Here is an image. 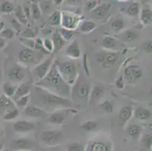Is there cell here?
<instances>
[{"label": "cell", "instance_id": "obj_1", "mask_svg": "<svg viewBox=\"0 0 152 151\" xmlns=\"http://www.w3.org/2000/svg\"><path fill=\"white\" fill-rule=\"evenodd\" d=\"M30 100L35 106L45 112H52L58 109H68L73 106V103L68 98L55 95L37 85L32 88Z\"/></svg>", "mask_w": 152, "mask_h": 151}, {"label": "cell", "instance_id": "obj_2", "mask_svg": "<svg viewBox=\"0 0 152 151\" xmlns=\"http://www.w3.org/2000/svg\"><path fill=\"white\" fill-rule=\"evenodd\" d=\"M36 85L63 98H67L70 96V85L61 77L56 61L52 63L48 74L40 81L37 82Z\"/></svg>", "mask_w": 152, "mask_h": 151}, {"label": "cell", "instance_id": "obj_3", "mask_svg": "<svg viewBox=\"0 0 152 151\" xmlns=\"http://www.w3.org/2000/svg\"><path fill=\"white\" fill-rule=\"evenodd\" d=\"M55 61L57 63L58 70L62 79L69 85H74L78 77V72H77L76 63L70 61Z\"/></svg>", "mask_w": 152, "mask_h": 151}, {"label": "cell", "instance_id": "obj_4", "mask_svg": "<svg viewBox=\"0 0 152 151\" xmlns=\"http://www.w3.org/2000/svg\"><path fill=\"white\" fill-rule=\"evenodd\" d=\"M74 85V86L71 89L70 94L72 93V98L74 101H87L90 95V84L85 79L81 78L78 76Z\"/></svg>", "mask_w": 152, "mask_h": 151}, {"label": "cell", "instance_id": "obj_5", "mask_svg": "<svg viewBox=\"0 0 152 151\" xmlns=\"http://www.w3.org/2000/svg\"><path fill=\"white\" fill-rule=\"evenodd\" d=\"M41 141L48 147H55L61 141L63 135L61 131L57 130H46L41 133Z\"/></svg>", "mask_w": 152, "mask_h": 151}, {"label": "cell", "instance_id": "obj_6", "mask_svg": "<svg viewBox=\"0 0 152 151\" xmlns=\"http://www.w3.org/2000/svg\"><path fill=\"white\" fill-rule=\"evenodd\" d=\"M52 63H53V56H51L45 59L40 64L37 65L33 70V75L37 79V82L40 81L48 74Z\"/></svg>", "mask_w": 152, "mask_h": 151}, {"label": "cell", "instance_id": "obj_7", "mask_svg": "<svg viewBox=\"0 0 152 151\" xmlns=\"http://www.w3.org/2000/svg\"><path fill=\"white\" fill-rule=\"evenodd\" d=\"M13 151L34 150L36 144L32 139L27 138H20L14 140L11 144Z\"/></svg>", "mask_w": 152, "mask_h": 151}, {"label": "cell", "instance_id": "obj_8", "mask_svg": "<svg viewBox=\"0 0 152 151\" xmlns=\"http://www.w3.org/2000/svg\"><path fill=\"white\" fill-rule=\"evenodd\" d=\"M142 76V70L139 66L131 65L126 67L124 70V77L126 80L129 83H134L139 80Z\"/></svg>", "mask_w": 152, "mask_h": 151}, {"label": "cell", "instance_id": "obj_9", "mask_svg": "<svg viewBox=\"0 0 152 151\" xmlns=\"http://www.w3.org/2000/svg\"><path fill=\"white\" fill-rule=\"evenodd\" d=\"M61 23L63 28L74 30L77 27L78 23V19L77 16L70 12H63L61 13Z\"/></svg>", "mask_w": 152, "mask_h": 151}, {"label": "cell", "instance_id": "obj_10", "mask_svg": "<svg viewBox=\"0 0 152 151\" xmlns=\"http://www.w3.org/2000/svg\"><path fill=\"white\" fill-rule=\"evenodd\" d=\"M26 77L24 69L18 66H15L9 70L8 73V78L9 81L15 83L21 82Z\"/></svg>", "mask_w": 152, "mask_h": 151}, {"label": "cell", "instance_id": "obj_11", "mask_svg": "<svg viewBox=\"0 0 152 151\" xmlns=\"http://www.w3.org/2000/svg\"><path fill=\"white\" fill-rule=\"evenodd\" d=\"M14 130L15 132L24 134V133L30 132L34 131L36 128L34 123L31 122L27 121V120H18L14 123Z\"/></svg>", "mask_w": 152, "mask_h": 151}, {"label": "cell", "instance_id": "obj_12", "mask_svg": "<svg viewBox=\"0 0 152 151\" xmlns=\"http://www.w3.org/2000/svg\"><path fill=\"white\" fill-rule=\"evenodd\" d=\"M32 88H33V84L31 82H26L21 83L19 86H18L16 92L13 96L14 101H16L18 98L26 96L27 95H30Z\"/></svg>", "mask_w": 152, "mask_h": 151}, {"label": "cell", "instance_id": "obj_13", "mask_svg": "<svg viewBox=\"0 0 152 151\" xmlns=\"http://www.w3.org/2000/svg\"><path fill=\"white\" fill-rule=\"evenodd\" d=\"M66 55L72 59H77L80 57L81 52L77 40H74L66 48Z\"/></svg>", "mask_w": 152, "mask_h": 151}, {"label": "cell", "instance_id": "obj_14", "mask_svg": "<svg viewBox=\"0 0 152 151\" xmlns=\"http://www.w3.org/2000/svg\"><path fill=\"white\" fill-rule=\"evenodd\" d=\"M110 8H111V5L110 3H103L102 5H98L94 10L91 12V14L95 18L102 19L108 13Z\"/></svg>", "mask_w": 152, "mask_h": 151}, {"label": "cell", "instance_id": "obj_15", "mask_svg": "<svg viewBox=\"0 0 152 151\" xmlns=\"http://www.w3.org/2000/svg\"><path fill=\"white\" fill-rule=\"evenodd\" d=\"M15 108V105L13 101L8 97L2 95L0 96V113L5 114L10 110Z\"/></svg>", "mask_w": 152, "mask_h": 151}, {"label": "cell", "instance_id": "obj_16", "mask_svg": "<svg viewBox=\"0 0 152 151\" xmlns=\"http://www.w3.org/2000/svg\"><path fill=\"white\" fill-rule=\"evenodd\" d=\"M25 114L29 117H33V118H39V117H43L46 114V112L42 109L39 108V107L35 105H30L27 106L24 109Z\"/></svg>", "mask_w": 152, "mask_h": 151}, {"label": "cell", "instance_id": "obj_17", "mask_svg": "<svg viewBox=\"0 0 152 151\" xmlns=\"http://www.w3.org/2000/svg\"><path fill=\"white\" fill-rule=\"evenodd\" d=\"M19 60L23 63H30L35 62V56L34 52L30 48H24L21 50L18 55Z\"/></svg>", "mask_w": 152, "mask_h": 151}, {"label": "cell", "instance_id": "obj_18", "mask_svg": "<svg viewBox=\"0 0 152 151\" xmlns=\"http://www.w3.org/2000/svg\"><path fill=\"white\" fill-rule=\"evenodd\" d=\"M117 58H118V55L117 53L109 52V53L106 54L102 61V66L105 69L110 68L114 66V63L117 61Z\"/></svg>", "mask_w": 152, "mask_h": 151}, {"label": "cell", "instance_id": "obj_19", "mask_svg": "<svg viewBox=\"0 0 152 151\" xmlns=\"http://www.w3.org/2000/svg\"><path fill=\"white\" fill-rule=\"evenodd\" d=\"M52 43L54 45V51L58 52L64 48V46L67 43V42L62 38L60 33L57 30L52 36Z\"/></svg>", "mask_w": 152, "mask_h": 151}, {"label": "cell", "instance_id": "obj_20", "mask_svg": "<svg viewBox=\"0 0 152 151\" xmlns=\"http://www.w3.org/2000/svg\"><path fill=\"white\" fill-rule=\"evenodd\" d=\"M135 118L140 121H147L151 117V112L144 107H139L135 111Z\"/></svg>", "mask_w": 152, "mask_h": 151}, {"label": "cell", "instance_id": "obj_21", "mask_svg": "<svg viewBox=\"0 0 152 151\" xmlns=\"http://www.w3.org/2000/svg\"><path fill=\"white\" fill-rule=\"evenodd\" d=\"M18 86L13 83L8 82L4 83L2 87V91H3L4 95L8 98H13L15 95L16 90H17Z\"/></svg>", "mask_w": 152, "mask_h": 151}, {"label": "cell", "instance_id": "obj_22", "mask_svg": "<svg viewBox=\"0 0 152 151\" xmlns=\"http://www.w3.org/2000/svg\"><path fill=\"white\" fill-rule=\"evenodd\" d=\"M132 113H133V109L132 107H124L119 113V118L123 123H127L132 117Z\"/></svg>", "mask_w": 152, "mask_h": 151}, {"label": "cell", "instance_id": "obj_23", "mask_svg": "<svg viewBox=\"0 0 152 151\" xmlns=\"http://www.w3.org/2000/svg\"><path fill=\"white\" fill-rule=\"evenodd\" d=\"M64 120L65 116L60 112H53L49 116V123L53 125H61Z\"/></svg>", "mask_w": 152, "mask_h": 151}, {"label": "cell", "instance_id": "obj_24", "mask_svg": "<svg viewBox=\"0 0 152 151\" xmlns=\"http://www.w3.org/2000/svg\"><path fill=\"white\" fill-rule=\"evenodd\" d=\"M104 93V86L99 85H95L92 91H90L89 98L92 100V101H96V100H99L103 95Z\"/></svg>", "mask_w": 152, "mask_h": 151}, {"label": "cell", "instance_id": "obj_25", "mask_svg": "<svg viewBox=\"0 0 152 151\" xmlns=\"http://www.w3.org/2000/svg\"><path fill=\"white\" fill-rule=\"evenodd\" d=\"M141 20L145 25L150 24L152 21V11L150 8H145L141 12Z\"/></svg>", "mask_w": 152, "mask_h": 151}, {"label": "cell", "instance_id": "obj_26", "mask_svg": "<svg viewBox=\"0 0 152 151\" xmlns=\"http://www.w3.org/2000/svg\"><path fill=\"white\" fill-rule=\"evenodd\" d=\"M142 133V128L138 125H132L128 128V134L134 140L139 139Z\"/></svg>", "mask_w": 152, "mask_h": 151}, {"label": "cell", "instance_id": "obj_27", "mask_svg": "<svg viewBox=\"0 0 152 151\" xmlns=\"http://www.w3.org/2000/svg\"><path fill=\"white\" fill-rule=\"evenodd\" d=\"M61 13L59 11L52 12L49 18V24L53 27H57L61 24Z\"/></svg>", "mask_w": 152, "mask_h": 151}, {"label": "cell", "instance_id": "obj_28", "mask_svg": "<svg viewBox=\"0 0 152 151\" xmlns=\"http://www.w3.org/2000/svg\"><path fill=\"white\" fill-rule=\"evenodd\" d=\"M95 27H96V23L95 22L90 21V20H85L80 26V30L82 33H88L92 32Z\"/></svg>", "mask_w": 152, "mask_h": 151}, {"label": "cell", "instance_id": "obj_29", "mask_svg": "<svg viewBox=\"0 0 152 151\" xmlns=\"http://www.w3.org/2000/svg\"><path fill=\"white\" fill-rule=\"evenodd\" d=\"M139 37V34H138L136 32L133 31V30H126V32H124L121 35V38L123 39V40L125 42H134L136 39H138V38Z\"/></svg>", "mask_w": 152, "mask_h": 151}, {"label": "cell", "instance_id": "obj_30", "mask_svg": "<svg viewBox=\"0 0 152 151\" xmlns=\"http://www.w3.org/2000/svg\"><path fill=\"white\" fill-rule=\"evenodd\" d=\"M30 8V15L34 20H37L42 16V11L40 9V7L38 5L37 2H34L31 3Z\"/></svg>", "mask_w": 152, "mask_h": 151}, {"label": "cell", "instance_id": "obj_31", "mask_svg": "<svg viewBox=\"0 0 152 151\" xmlns=\"http://www.w3.org/2000/svg\"><path fill=\"white\" fill-rule=\"evenodd\" d=\"M117 45V40L115 38L112 36H104L102 40V45L104 48L107 49H111L116 47Z\"/></svg>", "mask_w": 152, "mask_h": 151}, {"label": "cell", "instance_id": "obj_32", "mask_svg": "<svg viewBox=\"0 0 152 151\" xmlns=\"http://www.w3.org/2000/svg\"><path fill=\"white\" fill-rule=\"evenodd\" d=\"M90 151H109V147L104 142L95 141L90 145Z\"/></svg>", "mask_w": 152, "mask_h": 151}, {"label": "cell", "instance_id": "obj_33", "mask_svg": "<svg viewBox=\"0 0 152 151\" xmlns=\"http://www.w3.org/2000/svg\"><path fill=\"white\" fill-rule=\"evenodd\" d=\"M15 16L17 18V20H18L22 24H27V19L26 18L24 12H23V8L21 6H18V8L15 9Z\"/></svg>", "mask_w": 152, "mask_h": 151}, {"label": "cell", "instance_id": "obj_34", "mask_svg": "<svg viewBox=\"0 0 152 151\" xmlns=\"http://www.w3.org/2000/svg\"><path fill=\"white\" fill-rule=\"evenodd\" d=\"M127 14L131 17H135L137 16L140 12V6L138 2H133L131 4L126 11Z\"/></svg>", "mask_w": 152, "mask_h": 151}, {"label": "cell", "instance_id": "obj_35", "mask_svg": "<svg viewBox=\"0 0 152 151\" xmlns=\"http://www.w3.org/2000/svg\"><path fill=\"white\" fill-rule=\"evenodd\" d=\"M142 146L144 149L151 150L152 147V136L151 134H145L142 139Z\"/></svg>", "mask_w": 152, "mask_h": 151}, {"label": "cell", "instance_id": "obj_36", "mask_svg": "<svg viewBox=\"0 0 152 151\" xmlns=\"http://www.w3.org/2000/svg\"><path fill=\"white\" fill-rule=\"evenodd\" d=\"M20 115V112L17 107H15L13 110H10L9 112L3 115V120L5 121H11L18 118Z\"/></svg>", "mask_w": 152, "mask_h": 151}, {"label": "cell", "instance_id": "obj_37", "mask_svg": "<svg viewBox=\"0 0 152 151\" xmlns=\"http://www.w3.org/2000/svg\"><path fill=\"white\" fill-rule=\"evenodd\" d=\"M15 10V5L10 1H5L0 6V12L2 13H11Z\"/></svg>", "mask_w": 152, "mask_h": 151}, {"label": "cell", "instance_id": "obj_38", "mask_svg": "<svg viewBox=\"0 0 152 151\" xmlns=\"http://www.w3.org/2000/svg\"><path fill=\"white\" fill-rule=\"evenodd\" d=\"M98 127V123L93 120H89L82 124L81 128L86 131H92L96 129Z\"/></svg>", "mask_w": 152, "mask_h": 151}, {"label": "cell", "instance_id": "obj_39", "mask_svg": "<svg viewBox=\"0 0 152 151\" xmlns=\"http://www.w3.org/2000/svg\"><path fill=\"white\" fill-rule=\"evenodd\" d=\"M58 33H60V35L61 36L62 38L65 40L66 42L69 41L72 37L74 35V31L71 30H68V29L65 28H60L58 30Z\"/></svg>", "mask_w": 152, "mask_h": 151}, {"label": "cell", "instance_id": "obj_40", "mask_svg": "<svg viewBox=\"0 0 152 151\" xmlns=\"http://www.w3.org/2000/svg\"><path fill=\"white\" fill-rule=\"evenodd\" d=\"M111 29L115 32H120L125 27V23L122 19H116L111 23Z\"/></svg>", "mask_w": 152, "mask_h": 151}, {"label": "cell", "instance_id": "obj_41", "mask_svg": "<svg viewBox=\"0 0 152 151\" xmlns=\"http://www.w3.org/2000/svg\"><path fill=\"white\" fill-rule=\"evenodd\" d=\"M15 36V32L10 28H4L0 32V37L4 39H12Z\"/></svg>", "mask_w": 152, "mask_h": 151}, {"label": "cell", "instance_id": "obj_42", "mask_svg": "<svg viewBox=\"0 0 152 151\" xmlns=\"http://www.w3.org/2000/svg\"><path fill=\"white\" fill-rule=\"evenodd\" d=\"M67 151H85L83 145L79 142H74L68 144L67 147Z\"/></svg>", "mask_w": 152, "mask_h": 151}, {"label": "cell", "instance_id": "obj_43", "mask_svg": "<svg viewBox=\"0 0 152 151\" xmlns=\"http://www.w3.org/2000/svg\"><path fill=\"white\" fill-rule=\"evenodd\" d=\"M30 100V95H27L26 96H23L22 98H18V100L15 101L17 104L18 106H19L20 107H26L28 104L29 101Z\"/></svg>", "mask_w": 152, "mask_h": 151}, {"label": "cell", "instance_id": "obj_44", "mask_svg": "<svg viewBox=\"0 0 152 151\" xmlns=\"http://www.w3.org/2000/svg\"><path fill=\"white\" fill-rule=\"evenodd\" d=\"M37 36V31L32 28L26 29L22 33V37L25 39H34V38Z\"/></svg>", "mask_w": 152, "mask_h": 151}, {"label": "cell", "instance_id": "obj_45", "mask_svg": "<svg viewBox=\"0 0 152 151\" xmlns=\"http://www.w3.org/2000/svg\"><path fill=\"white\" fill-rule=\"evenodd\" d=\"M42 45H43L44 49L48 53H52V52H54V45L52 40L45 39L42 40Z\"/></svg>", "mask_w": 152, "mask_h": 151}, {"label": "cell", "instance_id": "obj_46", "mask_svg": "<svg viewBox=\"0 0 152 151\" xmlns=\"http://www.w3.org/2000/svg\"><path fill=\"white\" fill-rule=\"evenodd\" d=\"M101 108H102V110L104 111H105L106 113H111L114 110V105L113 104L111 103L109 101H104L102 104L100 105Z\"/></svg>", "mask_w": 152, "mask_h": 151}, {"label": "cell", "instance_id": "obj_47", "mask_svg": "<svg viewBox=\"0 0 152 151\" xmlns=\"http://www.w3.org/2000/svg\"><path fill=\"white\" fill-rule=\"evenodd\" d=\"M20 41L25 46L27 47V48L33 49L35 48V39H25L23 37H20Z\"/></svg>", "mask_w": 152, "mask_h": 151}, {"label": "cell", "instance_id": "obj_48", "mask_svg": "<svg viewBox=\"0 0 152 151\" xmlns=\"http://www.w3.org/2000/svg\"><path fill=\"white\" fill-rule=\"evenodd\" d=\"M98 2L99 1H88L86 5V8L87 10L91 12L98 6Z\"/></svg>", "mask_w": 152, "mask_h": 151}, {"label": "cell", "instance_id": "obj_49", "mask_svg": "<svg viewBox=\"0 0 152 151\" xmlns=\"http://www.w3.org/2000/svg\"><path fill=\"white\" fill-rule=\"evenodd\" d=\"M124 76H121L117 79L115 82V85L118 89H123L124 88Z\"/></svg>", "mask_w": 152, "mask_h": 151}, {"label": "cell", "instance_id": "obj_50", "mask_svg": "<svg viewBox=\"0 0 152 151\" xmlns=\"http://www.w3.org/2000/svg\"><path fill=\"white\" fill-rule=\"evenodd\" d=\"M143 49L147 53H151L152 52V42L151 40H148L143 45Z\"/></svg>", "mask_w": 152, "mask_h": 151}, {"label": "cell", "instance_id": "obj_51", "mask_svg": "<svg viewBox=\"0 0 152 151\" xmlns=\"http://www.w3.org/2000/svg\"><path fill=\"white\" fill-rule=\"evenodd\" d=\"M51 2H48V1H45V2H44V3H42V6L40 7V9L41 11H43V12H48V9L49 10H50L51 9Z\"/></svg>", "mask_w": 152, "mask_h": 151}, {"label": "cell", "instance_id": "obj_52", "mask_svg": "<svg viewBox=\"0 0 152 151\" xmlns=\"http://www.w3.org/2000/svg\"><path fill=\"white\" fill-rule=\"evenodd\" d=\"M23 12H24V15H25L26 18L28 20L30 18V17H31V15H30V8L28 6H24L23 8Z\"/></svg>", "mask_w": 152, "mask_h": 151}, {"label": "cell", "instance_id": "obj_53", "mask_svg": "<svg viewBox=\"0 0 152 151\" xmlns=\"http://www.w3.org/2000/svg\"><path fill=\"white\" fill-rule=\"evenodd\" d=\"M6 40L2 39V37H0V49H2V48H5V47L6 46Z\"/></svg>", "mask_w": 152, "mask_h": 151}, {"label": "cell", "instance_id": "obj_54", "mask_svg": "<svg viewBox=\"0 0 152 151\" xmlns=\"http://www.w3.org/2000/svg\"><path fill=\"white\" fill-rule=\"evenodd\" d=\"M87 62H88V59H87V55H86L85 58H84V61H83V63H85V65H84V67H85V70H86V71L87 74H89V72H88V67H87V66H88V63H87Z\"/></svg>", "mask_w": 152, "mask_h": 151}, {"label": "cell", "instance_id": "obj_55", "mask_svg": "<svg viewBox=\"0 0 152 151\" xmlns=\"http://www.w3.org/2000/svg\"><path fill=\"white\" fill-rule=\"evenodd\" d=\"M4 29V22L0 19V32Z\"/></svg>", "mask_w": 152, "mask_h": 151}, {"label": "cell", "instance_id": "obj_56", "mask_svg": "<svg viewBox=\"0 0 152 151\" xmlns=\"http://www.w3.org/2000/svg\"><path fill=\"white\" fill-rule=\"evenodd\" d=\"M54 4H55V5H61V2H62V1H54Z\"/></svg>", "mask_w": 152, "mask_h": 151}, {"label": "cell", "instance_id": "obj_57", "mask_svg": "<svg viewBox=\"0 0 152 151\" xmlns=\"http://www.w3.org/2000/svg\"><path fill=\"white\" fill-rule=\"evenodd\" d=\"M2 68L0 67V81H2Z\"/></svg>", "mask_w": 152, "mask_h": 151}, {"label": "cell", "instance_id": "obj_58", "mask_svg": "<svg viewBox=\"0 0 152 151\" xmlns=\"http://www.w3.org/2000/svg\"><path fill=\"white\" fill-rule=\"evenodd\" d=\"M3 148H4V145L2 144L1 143V142H0V151L2 150L3 149Z\"/></svg>", "mask_w": 152, "mask_h": 151}, {"label": "cell", "instance_id": "obj_59", "mask_svg": "<svg viewBox=\"0 0 152 151\" xmlns=\"http://www.w3.org/2000/svg\"><path fill=\"white\" fill-rule=\"evenodd\" d=\"M1 151H9V150L8 149V148H5V147H4L3 149H2V150H1Z\"/></svg>", "mask_w": 152, "mask_h": 151}, {"label": "cell", "instance_id": "obj_60", "mask_svg": "<svg viewBox=\"0 0 152 151\" xmlns=\"http://www.w3.org/2000/svg\"><path fill=\"white\" fill-rule=\"evenodd\" d=\"M2 136V130H1V128H0V139H1Z\"/></svg>", "mask_w": 152, "mask_h": 151}, {"label": "cell", "instance_id": "obj_61", "mask_svg": "<svg viewBox=\"0 0 152 151\" xmlns=\"http://www.w3.org/2000/svg\"><path fill=\"white\" fill-rule=\"evenodd\" d=\"M1 95H2V89L0 88V96H1Z\"/></svg>", "mask_w": 152, "mask_h": 151}, {"label": "cell", "instance_id": "obj_62", "mask_svg": "<svg viewBox=\"0 0 152 151\" xmlns=\"http://www.w3.org/2000/svg\"><path fill=\"white\" fill-rule=\"evenodd\" d=\"M20 151H37V150H20Z\"/></svg>", "mask_w": 152, "mask_h": 151}]
</instances>
